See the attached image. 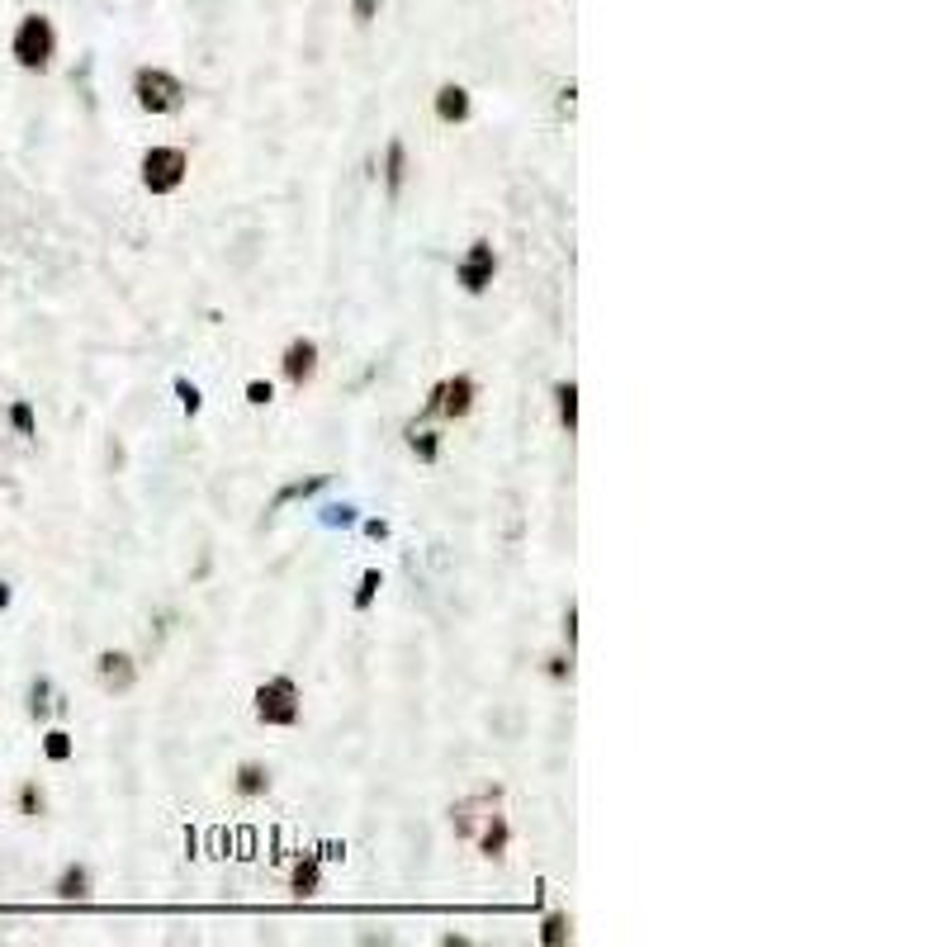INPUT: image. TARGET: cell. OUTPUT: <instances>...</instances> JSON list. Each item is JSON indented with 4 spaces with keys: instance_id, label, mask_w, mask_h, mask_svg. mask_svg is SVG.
Instances as JSON below:
<instances>
[{
    "instance_id": "cell-12",
    "label": "cell",
    "mask_w": 947,
    "mask_h": 947,
    "mask_svg": "<svg viewBox=\"0 0 947 947\" xmlns=\"http://www.w3.org/2000/svg\"><path fill=\"white\" fill-rule=\"evenodd\" d=\"M289 891H294V895H318L322 891V858H318V853H308V858L294 862V872H289Z\"/></svg>"
},
{
    "instance_id": "cell-17",
    "label": "cell",
    "mask_w": 947,
    "mask_h": 947,
    "mask_svg": "<svg viewBox=\"0 0 947 947\" xmlns=\"http://www.w3.org/2000/svg\"><path fill=\"white\" fill-rule=\"evenodd\" d=\"M554 408H559V427L573 436V431H578V384H573V379L554 389Z\"/></svg>"
},
{
    "instance_id": "cell-31",
    "label": "cell",
    "mask_w": 947,
    "mask_h": 947,
    "mask_svg": "<svg viewBox=\"0 0 947 947\" xmlns=\"http://www.w3.org/2000/svg\"><path fill=\"white\" fill-rule=\"evenodd\" d=\"M10 607V583H0V611Z\"/></svg>"
},
{
    "instance_id": "cell-22",
    "label": "cell",
    "mask_w": 947,
    "mask_h": 947,
    "mask_svg": "<svg viewBox=\"0 0 947 947\" xmlns=\"http://www.w3.org/2000/svg\"><path fill=\"white\" fill-rule=\"evenodd\" d=\"M10 427H15L19 436H34V431H38L34 408H29V403H10Z\"/></svg>"
},
{
    "instance_id": "cell-15",
    "label": "cell",
    "mask_w": 947,
    "mask_h": 947,
    "mask_svg": "<svg viewBox=\"0 0 947 947\" xmlns=\"http://www.w3.org/2000/svg\"><path fill=\"white\" fill-rule=\"evenodd\" d=\"M322 488H327V474H313V479H294V483H285V488L275 493V502H270V512H280V507H289V502L313 498V493H322Z\"/></svg>"
},
{
    "instance_id": "cell-5",
    "label": "cell",
    "mask_w": 947,
    "mask_h": 947,
    "mask_svg": "<svg viewBox=\"0 0 947 947\" xmlns=\"http://www.w3.org/2000/svg\"><path fill=\"white\" fill-rule=\"evenodd\" d=\"M474 398H479V384L469 375H450L441 379L436 389H431L427 398V412H441V417H465L469 408H474Z\"/></svg>"
},
{
    "instance_id": "cell-28",
    "label": "cell",
    "mask_w": 947,
    "mask_h": 947,
    "mask_svg": "<svg viewBox=\"0 0 947 947\" xmlns=\"http://www.w3.org/2000/svg\"><path fill=\"white\" fill-rule=\"evenodd\" d=\"M270 398H275V389H270V384H261V379H251V384H247V403H256V408H266Z\"/></svg>"
},
{
    "instance_id": "cell-18",
    "label": "cell",
    "mask_w": 947,
    "mask_h": 947,
    "mask_svg": "<svg viewBox=\"0 0 947 947\" xmlns=\"http://www.w3.org/2000/svg\"><path fill=\"white\" fill-rule=\"evenodd\" d=\"M408 446H412V455H417L422 465H436V455H441V431H427V427L417 431V427H412L408 431Z\"/></svg>"
},
{
    "instance_id": "cell-8",
    "label": "cell",
    "mask_w": 947,
    "mask_h": 947,
    "mask_svg": "<svg viewBox=\"0 0 947 947\" xmlns=\"http://www.w3.org/2000/svg\"><path fill=\"white\" fill-rule=\"evenodd\" d=\"M280 370H285V379L294 384V389H304L308 379L318 375V341L313 337H294L285 346V360H280Z\"/></svg>"
},
{
    "instance_id": "cell-10",
    "label": "cell",
    "mask_w": 947,
    "mask_h": 947,
    "mask_svg": "<svg viewBox=\"0 0 947 947\" xmlns=\"http://www.w3.org/2000/svg\"><path fill=\"white\" fill-rule=\"evenodd\" d=\"M502 791H479V796H469V801H460L455 810H450V824H455V834H465V839H474V820H483L493 805H498Z\"/></svg>"
},
{
    "instance_id": "cell-13",
    "label": "cell",
    "mask_w": 947,
    "mask_h": 947,
    "mask_svg": "<svg viewBox=\"0 0 947 947\" xmlns=\"http://www.w3.org/2000/svg\"><path fill=\"white\" fill-rule=\"evenodd\" d=\"M403 180H408V147L394 138V143L384 147V190L398 199L403 195Z\"/></svg>"
},
{
    "instance_id": "cell-9",
    "label": "cell",
    "mask_w": 947,
    "mask_h": 947,
    "mask_svg": "<svg viewBox=\"0 0 947 947\" xmlns=\"http://www.w3.org/2000/svg\"><path fill=\"white\" fill-rule=\"evenodd\" d=\"M479 853L488 862H498V858H507V843H512V824H507V815H498V805L483 815V829H479Z\"/></svg>"
},
{
    "instance_id": "cell-16",
    "label": "cell",
    "mask_w": 947,
    "mask_h": 947,
    "mask_svg": "<svg viewBox=\"0 0 947 947\" xmlns=\"http://www.w3.org/2000/svg\"><path fill=\"white\" fill-rule=\"evenodd\" d=\"M86 895H90V867L72 862L67 872L57 876V900H86Z\"/></svg>"
},
{
    "instance_id": "cell-2",
    "label": "cell",
    "mask_w": 947,
    "mask_h": 947,
    "mask_svg": "<svg viewBox=\"0 0 947 947\" xmlns=\"http://www.w3.org/2000/svg\"><path fill=\"white\" fill-rule=\"evenodd\" d=\"M133 100L143 114H176L185 105V86L166 67H138L133 72Z\"/></svg>"
},
{
    "instance_id": "cell-25",
    "label": "cell",
    "mask_w": 947,
    "mask_h": 947,
    "mask_svg": "<svg viewBox=\"0 0 947 947\" xmlns=\"http://www.w3.org/2000/svg\"><path fill=\"white\" fill-rule=\"evenodd\" d=\"M322 526H356V507H351V502L327 507V512H322Z\"/></svg>"
},
{
    "instance_id": "cell-3",
    "label": "cell",
    "mask_w": 947,
    "mask_h": 947,
    "mask_svg": "<svg viewBox=\"0 0 947 947\" xmlns=\"http://www.w3.org/2000/svg\"><path fill=\"white\" fill-rule=\"evenodd\" d=\"M190 176V157L180 147H147L143 152V185L147 195H176Z\"/></svg>"
},
{
    "instance_id": "cell-27",
    "label": "cell",
    "mask_w": 947,
    "mask_h": 947,
    "mask_svg": "<svg viewBox=\"0 0 947 947\" xmlns=\"http://www.w3.org/2000/svg\"><path fill=\"white\" fill-rule=\"evenodd\" d=\"M379 5H384V0H351V15H356V24H370V19L379 15Z\"/></svg>"
},
{
    "instance_id": "cell-19",
    "label": "cell",
    "mask_w": 947,
    "mask_h": 947,
    "mask_svg": "<svg viewBox=\"0 0 947 947\" xmlns=\"http://www.w3.org/2000/svg\"><path fill=\"white\" fill-rule=\"evenodd\" d=\"M569 938H573L569 914H550V919H545V929H540V943H545V947H559V943H569Z\"/></svg>"
},
{
    "instance_id": "cell-14",
    "label": "cell",
    "mask_w": 947,
    "mask_h": 947,
    "mask_svg": "<svg viewBox=\"0 0 947 947\" xmlns=\"http://www.w3.org/2000/svg\"><path fill=\"white\" fill-rule=\"evenodd\" d=\"M237 796H247V801H256V796H266L270 791V772L266 763H237Z\"/></svg>"
},
{
    "instance_id": "cell-6",
    "label": "cell",
    "mask_w": 947,
    "mask_h": 947,
    "mask_svg": "<svg viewBox=\"0 0 947 947\" xmlns=\"http://www.w3.org/2000/svg\"><path fill=\"white\" fill-rule=\"evenodd\" d=\"M455 275H460V289H465V294H483V289L493 285V275H498V251H493V242H474Z\"/></svg>"
},
{
    "instance_id": "cell-1",
    "label": "cell",
    "mask_w": 947,
    "mask_h": 947,
    "mask_svg": "<svg viewBox=\"0 0 947 947\" xmlns=\"http://www.w3.org/2000/svg\"><path fill=\"white\" fill-rule=\"evenodd\" d=\"M10 53L24 72H48L57 57V29L48 15H24L19 19L15 38H10Z\"/></svg>"
},
{
    "instance_id": "cell-21",
    "label": "cell",
    "mask_w": 947,
    "mask_h": 947,
    "mask_svg": "<svg viewBox=\"0 0 947 947\" xmlns=\"http://www.w3.org/2000/svg\"><path fill=\"white\" fill-rule=\"evenodd\" d=\"M43 753H48L53 763H67V758H72V734H67V730H48V734H43Z\"/></svg>"
},
{
    "instance_id": "cell-30",
    "label": "cell",
    "mask_w": 947,
    "mask_h": 947,
    "mask_svg": "<svg viewBox=\"0 0 947 947\" xmlns=\"http://www.w3.org/2000/svg\"><path fill=\"white\" fill-rule=\"evenodd\" d=\"M365 536H370V540H389V521H365Z\"/></svg>"
},
{
    "instance_id": "cell-7",
    "label": "cell",
    "mask_w": 947,
    "mask_h": 947,
    "mask_svg": "<svg viewBox=\"0 0 947 947\" xmlns=\"http://www.w3.org/2000/svg\"><path fill=\"white\" fill-rule=\"evenodd\" d=\"M95 673H100V687H105V692L124 697V692H133V682H138V663L128 659L124 649H105V654L95 659Z\"/></svg>"
},
{
    "instance_id": "cell-11",
    "label": "cell",
    "mask_w": 947,
    "mask_h": 947,
    "mask_svg": "<svg viewBox=\"0 0 947 947\" xmlns=\"http://www.w3.org/2000/svg\"><path fill=\"white\" fill-rule=\"evenodd\" d=\"M469 114H474V100H469L465 86L446 81V86L436 90V119H441V124H465Z\"/></svg>"
},
{
    "instance_id": "cell-24",
    "label": "cell",
    "mask_w": 947,
    "mask_h": 947,
    "mask_svg": "<svg viewBox=\"0 0 947 947\" xmlns=\"http://www.w3.org/2000/svg\"><path fill=\"white\" fill-rule=\"evenodd\" d=\"M29 697H34V701H29V711H34V715H48V711H53V687H48L43 678L34 682V692H29Z\"/></svg>"
},
{
    "instance_id": "cell-26",
    "label": "cell",
    "mask_w": 947,
    "mask_h": 947,
    "mask_svg": "<svg viewBox=\"0 0 947 947\" xmlns=\"http://www.w3.org/2000/svg\"><path fill=\"white\" fill-rule=\"evenodd\" d=\"M19 810H24V815H43V791L24 787V791H19Z\"/></svg>"
},
{
    "instance_id": "cell-23",
    "label": "cell",
    "mask_w": 947,
    "mask_h": 947,
    "mask_svg": "<svg viewBox=\"0 0 947 947\" xmlns=\"http://www.w3.org/2000/svg\"><path fill=\"white\" fill-rule=\"evenodd\" d=\"M176 398H180V408L190 412V417H195V412L204 408V394H199V389L190 384V379H176Z\"/></svg>"
},
{
    "instance_id": "cell-29",
    "label": "cell",
    "mask_w": 947,
    "mask_h": 947,
    "mask_svg": "<svg viewBox=\"0 0 947 947\" xmlns=\"http://www.w3.org/2000/svg\"><path fill=\"white\" fill-rule=\"evenodd\" d=\"M545 663H550V668H545V673H550L554 682H564V678H569V673H573V663L564 659V654H554V659H545Z\"/></svg>"
},
{
    "instance_id": "cell-4",
    "label": "cell",
    "mask_w": 947,
    "mask_h": 947,
    "mask_svg": "<svg viewBox=\"0 0 947 947\" xmlns=\"http://www.w3.org/2000/svg\"><path fill=\"white\" fill-rule=\"evenodd\" d=\"M256 720L275 725V730H285V725L299 720V687H294V678H270L256 687Z\"/></svg>"
},
{
    "instance_id": "cell-20",
    "label": "cell",
    "mask_w": 947,
    "mask_h": 947,
    "mask_svg": "<svg viewBox=\"0 0 947 947\" xmlns=\"http://www.w3.org/2000/svg\"><path fill=\"white\" fill-rule=\"evenodd\" d=\"M384 588V578H379V569H365L360 573V588H356V611H370L375 607V592Z\"/></svg>"
}]
</instances>
